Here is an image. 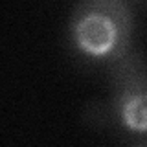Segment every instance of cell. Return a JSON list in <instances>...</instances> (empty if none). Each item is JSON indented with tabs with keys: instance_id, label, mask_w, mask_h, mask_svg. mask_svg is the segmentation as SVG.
<instances>
[{
	"instance_id": "6da1fadb",
	"label": "cell",
	"mask_w": 147,
	"mask_h": 147,
	"mask_svg": "<svg viewBox=\"0 0 147 147\" xmlns=\"http://www.w3.org/2000/svg\"><path fill=\"white\" fill-rule=\"evenodd\" d=\"M88 125L147 136V57L131 50L110 64V94L86 107Z\"/></svg>"
},
{
	"instance_id": "3957f363",
	"label": "cell",
	"mask_w": 147,
	"mask_h": 147,
	"mask_svg": "<svg viewBox=\"0 0 147 147\" xmlns=\"http://www.w3.org/2000/svg\"><path fill=\"white\" fill-rule=\"evenodd\" d=\"M140 147H147V144H145V145H140Z\"/></svg>"
},
{
	"instance_id": "7a4b0ae2",
	"label": "cell",
	"mask_w": 147,
	"mask_h": 147,
	"mask_svg": "<svg viewBox=\"0 0 147 147\" xmlns=\"http://www.w3.org/2000/svg\"><path fill=\"white\" fill-rule=\"evenodd\" d=\"M134 13L123 0H85L68 20L70 42L90 61L114 64L131 52Z\"/></svg>"
}]
</instances>
